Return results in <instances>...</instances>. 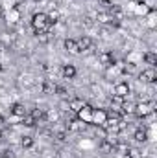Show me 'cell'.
<instances>
[{"label": "cell", "mask_w": 157, "mask_h": 158, "mask_svg": "<svg viewBox=\"0 0 157 158\" xmlns=\"http://www.w3.org/2000/svg\"><path fill=\"white\" fill-rule=\"evenodd\" d=\"M154 107H155V103H154V101L139 103V105H135L133 112H135V116H137V118H146V116H150V114L154 112Z\"/></svg>", "instance_id": "6da1fadb"}, {"label": "cell", "mask_w": 157, "mask_h": 158, "mask_svg": "<svg viewBox=\"0 0 157 158\" xmlns=\"http://www.w3.org/2000/svg\"><path fill=\"white\" fill-rule=\"evenodd\" d=\"M32 26L34 30H48V19H46V13H35L32 17Z\"/></svg>", "instance_id": "7a4b0ae2"}, {"label": "cell", "mask_w": 157, "mask_h": 158, "mask_svg": "<svg viewBox=\"0 0 157 158\" xmlns=\"http://www.w3.org/2000/svg\"><path fill=\"white\" fill-rule=\"evenodd\" d=\"M91 118H92V107L85 103L83 109H79L78 110V119L79 121H91Z\"/></svg>", "instance_id": "3957f363"}, {"label": "cell", "mask_w": 157, "mask_h": 158, "mask_svg": "<svg viewBox=\"0 0 157 158\" xmlns=\"http://www.w3.org/2000/svg\"><path fill=\"white\" fill-rule=\"evenodd\" d=\"M105 119H107V114H105V110H100V109L96 110V109H92V118H91V121H94L96 125H100V127H102Z\"/></svg>", "instance_id": "277c9868"}, {"label": "cell", "mask_w": 157, "mask_h": 158, "mask_svg": "<svg viewBox=\"0 0 157 158\" xmlns=\"http://www.w3.org/2000/svg\"><path fill=\"white\" fill-rule=\"evenodd\" d=\"M9 110H11L13 116H19V118H24V116H26V107H24L22 103H13Z\"/></svg>", "instance_id": "5b68a950"}, {"label": "cell", "mask_w": 157, "mask_h": 158, "mask_svg": "<svg viewBox=\"0 0 157 158\" xmlns=\"http://www.w3.org/2000/svg\"><path fill=\"white\" fill-rule=\"evenodd\" d=\"M115 96L128 98V96H129V85H128V83H118L117 86H115Z\"/></svg>", "instance_id": "8992f818"}, {"label": "cell", "mask_w": 157, "mask_h": 158, "mask_svg": "<svg viewBox=\"0 0 157 158\" xmlns=\"http://www.w3.org/2000/svg\"><path fill=\"white\" fill-rule=\"evenodd\" d=\"M141 79L144 81V83H155L157 81V74L154 68H148V70H144L142 74H141Z\"/></svg>", "instance_id": "52a82bcc"}, {"label": "cell", "mask_w": 157, "mask_h": 158, "mask_svg": "<svg viewBox=\"0 0 157 158\" xmlns=\"http://www.w3.org/2000/svg\"><path fill=\"white\" fill-rule=\"evenodd\" d=\"M83 105H85V101H83V99L74 98V99H70V101H69V110H74V112H78L79 109H83Z\"/></svg>", "instance_id": "ba28073f"}, {"label": "cell", "mask_w": 157, "mask_h": 158, "mask_svg": "<svg viewBox=\"0 0 157 158\" xmlns=\"http://www.w3.org/2000/svg\"><path fill=\"white\" fill-rule=\"evenodd\" d=\"M115 143H117V142H111V140L107 138V140H104V142L100 143V151H102V153H113Z\"/></svg>", "instance_id": "9c48e42d"}, {"label": "cell", "mask_w": 157, "mask_h": 158, "mask_svg": "<svg viewBox=\"0 0 157 158\" xmlns=\"http://www.w3.org/2000/svg\"><path fill=\"white\" fill-rule=\"evenodd\" d=\"M63 76H65V79H74L76 77V68L72 64H65L63 66Z\"/></svg>", "instance_id": "30bf717a"}, {"label": "cell", "mask_w": 157, "mask_h": 158, "mask_svg": "<svg viewBox=\"0 0 157 158\" xmlns=\"http://www.w3.org/2000/svg\"><path fill=\"white\" fill-rule=\"evenodd\" d=\"M100 63L102 64H105V66H111V64H115V57H113V53H102L100 55Z\"/></svg>", "instance_id": "8fae6325"}, {"label": "cell", "mask_w": 157, "mask_h": 158, "mask_svg": "<svg viewBox=\"0 0 157 158\" xmlns=\"http://www.w3.org/2000/svg\"><path fill=\"white\" fill-rule=\"evenodd\" d=\"M76 44H78V50H89L91 48V44H92V40L89 39V37H81L79 40H76Z\"/></svg>", "instance_id": "7c38bea8"}, {"label": "cell", "mask_w": 157, "mask_h": 158, "mask_svg": "<svg viewBox=\"0 0 157 158\" xmlns=\"http://www.w3.org/2000/svg\"><path fill=\"white\" fill-rule=\"evenodd\" d=\"M65 48H67L70 53H79L78 44H76V40H72V39H67V40H65Z\"/></svg>", "instance_id": "4fadbf2b"}, {"label": "cell", "mask_w": 157, "mask_h": 158, "mask_svg": "<svg viewBox=\"0 0 157 158\" xmlns=\"http://www.w3.org/2000/svg\"><path fill=\"white\" fill-rule=\"evenodd\" d=\"M98 22H104V24H109V22H113L115 20V17L113 15H109V13H98Z\"/></svg>", "instance_id": "5bb4252c"}, {"label": "cell", "mask_w": 157, "mask_h": 158, "mask_svg": "<svg viewBox=\"0 0 157 158\" xmlns=\"http://www.w3.org/2000/svg\"><path fill=\"white\" fill-rule=\"evenodd\" d=\"M135 140H137V142H146V140H148L146 131H144V129H137V131H135Z\"/></svg>", "instance_id": "9a60e30c"}, {"label": "cell", "mask_w": 157, "mask_h": 158, "mask_svg": "<svg viewBox=\"0 0 157 158\" xmlns=\"http://www.w3.org/2000/svg\"><path fill=\"white\" fill-rule=\"evenodd\" d=\"M126 158H142V153L139 149H128L126 151Z\"/></svg>", "instance_id": "2e32d148"}, {"label": "cell", "mask_w": 157, "mask_h": 158, "mask_svg": "<svg viewBox=\"0 0 157 158\" xmlns=\"http://www.w3.org/2000/svg\"><path fill=\"white\" fill-rule=\"evenodd\" d=\"M144 61H146L148 64H152V66H154V64H157V55H155V53H152V52H148V53L144 55Z\"/></svg>", "instance_id": "e0dca14e"}, {"label": "cell", "mask_w": 157, "mask_h": 158, "mask_svg": "<svg viewBox=\"0 0 157 158\" xmlns=\"http://www.w3.org/2000/svg\"><path fill=\"white\" fill-rule=\"evenodd\" d=\"M46 19H48V26H50V24H56V22L59 20V13H57V11H52L50 15H46Z\"/></svg>", "instance_id": "ac0fdd59"}, {"label": "cell", "mask_w": 157, "mask_h": 158, "mask_svg": "<svg viewBox=\"0 0 157 158\" xmlns=\"http://www.w3.org/2000/svg\"><path fill=\"white\" fill-rule=\"evenodd\" d=\"M105 114H107V119H122V112L118 110H105Z\"/></svg>", "instance_id": "d6986e66"}, {"label": "cell", "mask_w": 157, "mask_h": 158, "mask_svg": "<svg viewBox=\"0 0 157 158\" xmlns=\"http://www.w3.org/2000/svg\"><path fill=\"white\" fill-rule=\"evenodd\" d=\"M43 92L44 94H50V92H56V85H52V83H43Z\"/></svg>", "instance_id": "ffe728a7"}, {"label": "cell", "mask_w": 157, "mask_h": 158, "mask_svg": "<svg viewBox=\"0 0 157 158\" xmlns=\"http://www.w3.org/2000/svg\"><path fill=\"white\" fill-rule=\"evenodd\" d=\"M120 109H122V112H126V114H131V112H133V109H135V105H131V103H126V101H124Z\"/></svg>", "instance_id": "44dd1931"}, {"label": "cell", "mask_w": 157, "mask_h": 158, "mask_svg": "<svg viewBox=\"0 0 157 158\" xmlns=\"http://www.w3.org/2000/svg\"><path fill=\"white\" fill-rule=\"evenodd\" d=\"M22 123H24L26 127H35L37 121H35V118H32V116H24V118H22Z\"/></svg>", "instance_id": "7402d4cb"}, {"label": "cell", "mask_w": 157, "mask_h": 158, "mask_svg": "<svg viewBox=\"0 0 157 158\" xmlns=\"http://www.w3.org/2000/svg\"><path fill=\"white\" fill-rule=\"evenodd\" d=\"M20 143H22V147H26V149H28V147H32V145H34V138H32V136H24Z\"/></svg>", "instance_id": "603a6c76"}, {"label": "cell", "mask_w": 157, "mask_h": 158, "mask_svg": "<svg viewBox=\"0 0 157 158\" xmlns=\"http://www.w3.org/2000/svg\"><path fill=\"white\" fill-rule=\"evenodd\" d=\"M32 118H35V121H39V119L44 118V112H43V110H37V109H35V110L32 112Z\"/></svg>", "instance_id": "cb8c5ba5"}, {"label": "cell", "mask_w": 157, "mask_h": 158, "mask_svg": "<svg viewBox=\"0 0 157 158\" xmlns=\"http://www.w3.org/2000/svg\"><path fill=\"white\" fill-rule=\"evenodd\" d=\"M111 101H113L115 105H120V107H122V103H124V98H120V96H115Z\"/></svg>", "instance_id": "d4e9b609"}, {"label": "cell", "mask_w": 157, "mask_h": 158, "mask_svg": "<svg viewBox=\"0 0 157 158\" xmlns=\"http://www.w3.org/2000/svg\"><path fill=\"white\" fill-rule=\"evenodd\" d=\"M57 140H61V142L67 140V132H59V134H57Z\"/></svg>", "instance_id": "484cf974"}, {"label": "cell", "mask_w": 157, "mask_h": 158, "mask_svg": "<svg viewBox=\"0 0 157 158\" xmlns=\"http://www.w3.org/2000/svg\"><path fill=\"white\" fill-rule=\"evenodd\" d=\"M100 2H102V4H104V6H107V7H109V6H111V2H109V0H100Z\"/></svg>", "instance_id": "4316f807"}, {"label": "cell", "mask_w": 157, "mask_h": 158, "mask_svg": "<svg viewBox=\"0 0 157 158\" xmlns=\"http://www.w3.org/2000/svg\"><path fill=\"white\" fill-rule=\"evenodd\" d=\"M0 140H2V131H0Z\"/></svg>", "instance_id": "83f0119b"}, {"label": "cell", "mask_w": 157, "mask_h": 158, "mask_svg": "<svg viewBox=\"0 0 157 158\" xmlns=\"http://www.w3.org/2000/svg\"><path fill=\"white\" fill-rule=\"evenodd\" d=\"M35 2H43V0H35Z\"/></svg>", "instance_id": "f1b7e54d"}, {"label": "cell", "mask_w": 157, "mask_h": 158, "mask_svg": "<svg viewBox=\"0 0 157 158\" xmlns=\"http://www.w3.org/2000/svg\"><path fill=\"white\" fill-rule=\"evenodd\" d=\"M0 70H2V66H0Z\"/></svg>", "instance_id": "f546056e"}, {"label": "cell", "mask_w": 157, "mask_h": 158, "mask_svg": "<svg viewBox=\"0 0 157 158\" xmlns=\"http://www.w3.org/2000/svg\"><path fill=\"white\" fill-rule=\"evenodd\" d=\"M142 158H144V156H142Z\"/></svg>", "instance_id": "4dcf8cb0"}]
</instances>
